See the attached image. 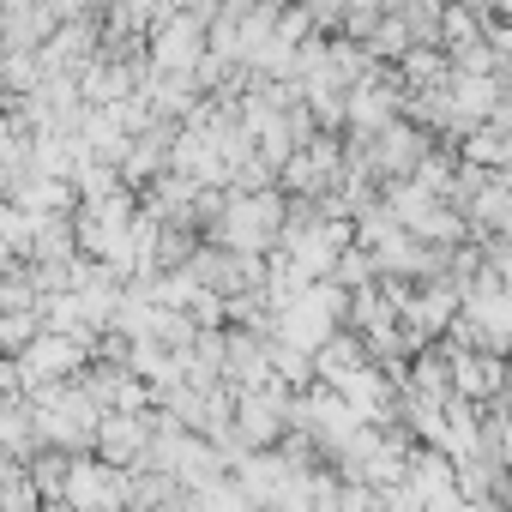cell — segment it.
<instances>
[{"label":"cell","instance_id":"6da1fadb","mask_svg":"<svg viewBox=\"0 0 512 512\" xmlns=\"http://www.w3.org/2000/svg\"><path fill=\"white\" fill-rule=\"evenodd\" d=\"M506 506H512V476H506Z\"/></svg>","mask_w":512,"mask_h":512}]
</instances>
